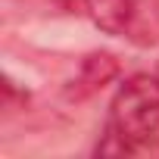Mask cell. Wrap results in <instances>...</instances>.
I'll list each match as a JSON object with an SVG mask.
<instances>
[{
  "mask_svg": "<svg viewBox=\"0 0 159 159\" xmlns=\"http://www.w3.org/2000/svg\"><path fill=\"white\" fill-rule=\"evenodd\" d=\"M156 72H159V69H156Z\"/></svg>",
  "mask_w": 159,
  "mask_h": 159,
  "instance_id": "4",
  "label": "cell"
},
{
  "mask_svg": "<svg viewBox=\"0 0 159 159\" xmlns=\"http://www.w3.org/2000/svg\"><path fill=\"white\" fill-rule=\"evenodd\" d=\"M131 150L159 134V72H137L119 84L109 103V125Z\"/></svg>",
  "mask_w": 159,
  "mask_h": 159,
  "instance_id": "1",
  "label": "cell"
},
{
  "mask_svg": "<svg viewBox=\"0 0 159 159\" xmlns=\"http://www.w3.org/2000/svg\"><path fill=\"white\" fill-rule=\"evenodd\" d=\"M116 75H119V62H116V56H112V53H106V50H100V53H88V56L81 59L78 78L72 81L75 88L69 91V97L84 100V97L97 94L103 84H109Z\"/></svg>",
  "mask_w": 159,
  "mask_h": 159,
  "instance_id": "2",
  "label": "cell"
},
{
  "mask_svg": "<svg viewBox=\"0 0 159 159\" xmlns=\"http://www.w3.org/2000/svg\"><path fill=\"white\" fill-rule=\"evenodd\" d=\"M84 10L91 16V22L106 31V34H125L134 25L137 16V3L134 0H84Z\"/></svg>",
  "mask_w": 159,
  "mask_h": 159,
  "instance_id": "3",
  "label": "cell"
}]
</instances>
